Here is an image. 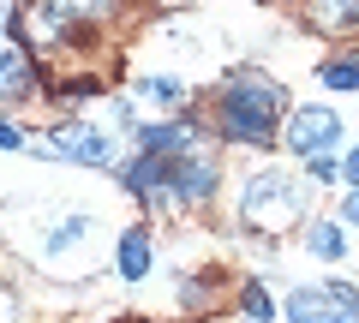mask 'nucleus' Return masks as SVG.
Listing matches in <instances>:
<instances>
[{"instance_id":"obj_1","label":"nucleus","mask_w":359,"mask_h":323,"mask_svg":"<svg viewBox=\"0 0 359 323\" xmlns=\"http://www.w3.org/2000/svg\"><path fill=\"white\" fill-rule=\"evenodd\" d=\"M276 114H282V90L257 72H240L228 78V90H222V132L240 144H269L276 132Z\"/></svg>"},{"instance_id":"obj_2","label":"nucleus","mask_w":359,"mask_h":323,"mask_svg":"<svg viewBox=\"0 0 359 323\" xmlns=\"http://www.w3.org/2000/svg\"><path fill=\"white\" fill-rule=\"evenodd\" d=\"M240 216L252 221V228H264V233H287L299 216H306V186L287 180L282 168H264V174H252V180H245Z\"/></svg>"},{"instance_id":"obj_3","label":"nucleus","mask_w":359,"mask_h":323,"mask_svg":"<svg viewBox=\"0 0 359 323\" xmlns=\"http://www.w3.org/2000/svg\"><path fill=\"white\" fill-rule=\"evenodd\" d=\"M287 323H359V294L341 282L294 287L287 294Z\"/></svg>"},{"instance_id":"obj_4","label":"nucleus","mask_w":359,"mask_h":323,"mask_svg":"<svg viewBox=\"0 0 359 323\" xmlns=\"http://www.w3.org/2000/svg\"><path fill=\"white\" fill-rule=\"evenodd\" d=\"M36 150L60 156V162H90V168H108V162H114V144H108L96 126H78V120H66V126H54L48 138H36Z\"/></svg>"},{"instance_id":"obj_5","label":"nucleus","mask_w":359,"mask_h":323,"mask_svg":"<svg viewBox=\"0 0 359 323\" xmlns=\"http://www.w3.org/2000/svg\"><path fill=\"white\" fill-rule=\"evenodd\" d=\"M210 186H216V162H204V156H162V192L168 204H192V198H210Z\"/></svg>"},{"instance_id":"obj_6","label":"nucleus","mask_w":359,"mask_h":323,"mask_svg":"<svg viewBox=\"0 0 359 323\" xmlns=\"http://www.w3.org/2000/svg\"><path fill=\"white\" fill-rule=\"evenodd\" d=\"M335 138H341V114H330V108H299L287 120V150H299V156L335 150Z\"/></svg>"},{"instance_id":"obj_7","label":"nucleus","mask_w":359,"mask_h":323,"mask_svg":"<svg viewBox=\"0 0 359 323\" xmlns=\"http://www.w3.org/2000/svg\"><path fill=\"white\" fill-rule=\"evenodd\" d=\"M198 132L192 126H144L138 132V150H156V156H174V150H192Z\"/></svg>"},{"instance_id":"obj_8","label":"nucleus","mask_w":359,"mask_h":323,"mask_svg":"<svg viewBox=\"0 0 359 323\" xmlns=\"http://www.w3.org/2000/svg\"><path fill=\"white\" fill-rule=\"evenodd\" d=\"M66 6L60 0H36V13H30V30H36V42H66Z\"/></svg>"},{"instance_id":"obj_9","label":"nucleus","mask_w":359,"mask_h":323,"mask_svg":"<svg viewBox=\"0 0 359 323\" xmlns=\"http://www.w3.org/2000/svg\"><path fill=\"white\" fill-rule=\"evenodd\" d=\"M120 275H126V282H144V275H150V240H144L138 228L120 240Z\"/></svg>"},{"instance_id":"obj_10","label":"nucleus","mask_w":359,"mask_h":323,"mask_svg":"<svg viewBox=\"0 0 359 323\" xmlns=\"http://www.w3.org/2000/svg\"><path fill=\"white\" fill-rule=\"evenodd\" d=\"M30 90V66H25V54H0V102H13V96H25Z\"/></svg>"},{"instance_id":"obj_11","label":"nucleus","mask_w":359,"mask_h":323,"mask_svg":"<svg viewBox=\"0 0 359 323\" xmlns=\"http://www.w3.org/2000/svg\"><path fill=\"white\" fill-rule=\"evenodd\" d=\"M311 258H323V263L347 258V233L335 221H311Z\"/></svg>"},{"instance_id":"obj_12","label":"nucleus","mask_w":359,"mask_h":323,"mask_svg":"<svg viewBox=\"0 0 359 323\" xmlns=\"http://www.w3.org/2000/svg\"><path fill=\"white\" fill-rule=\"evenodd\" d=\"M318 78L330 90H359V54H335L330 66H318Z\"/></svg>"},{"instance_id":"obj_13","label":"nucleus","mask_w":359,"mask_h":323,"mask_svg":"<svg viewBox=\"0 0 359 323\" xmlns=\"http://www.w3.org/2000/svg\"><path fill=\"white\" fill-rule=\"evenodd\" d=\"M84 233H90V216H66L60 228L48 233V258H60L66 246H78V240H84Z\"/></svg>"},{"instance_id":"obj_14","label":"nucleus","mask_w":359,"mask_h":323,"mask_svg":"<svg viewBox=\"0 0 359 323\" xmlns=\"http://www.w3.org/2000/svg\"><path fill=\"white\" fill-rule=\"evenodd\" d=\"M144 96L150 102H180V84L174 78H144Z\"/></svg>"},{"instance_id":"obj_15","label":"nucleus","mask_w":359,"mask_h":323,"mask_svg":"<svg viewBox=\"0 0 359 323\" xmlns=\"http://www.w3.org/2000/svg\"><path fill=\"white\" fill-rule=\"evenodd\" d=\"M269 311H276V305H269V294H264V287H245V317H252V323H264Z\"/></svg>"},{"instance_id":"obj_16","label":"nucleus","mask_w":359,"mask_h":323,"mask_svg":"<svg viewBox=\"0 0 359 323\" xmlns=\"http://www.w3.org/2000/svg\"><path fill=\"white\" fill-rule=\"evenodd\" d=\"M60 6H66L72 18H96V13H108L114 0H60Z\"/></svg>"},{"instance_id":"obj_17","label":"nucleus","mask_w":359,"mask_h":323,"mask_svg":"<svg viewBox=\"0 0 359 323\" xmlns=\"http://www.w3.org/2000/svg\"><path fill=\"white\" fill-rule=\"evenodd\" d=\"M335 168H341V162H335L330 150H318V156H311V180H335Z\"/></svg>"},{"instance_id":"obj_18","label":"nucleus","mask_w":359,"mask_h":323,"mask_svg":"<svg viewBox=\"0 0 359 323\" xmlns=\"http://www.w3.org/2000/svg\"><path fill=\"white\" fill-rule=\"evenodd\" d=\"M341 174H347V180L359 186V150H353V156H347V162H341Z\"/></svg>"},{"instance_id":"obj_19","label":"nucleus","mask_w":359,"mask_h":323,"mask_svg":"<svg viewBox=\"0 0 359 323\" xmlns=\"http://www.w3.org/2000/svg\"><path fill=\"white\" fill-rule=\"evenodd\" d=\"M0 144L13 150V144H18V126H6V120H0Z\"/></svg>"},{"instance_id":"obj_20","label":"nucleus","mask_w":359,"mask_h":323,"mask_svg":"<svg viewBox=\"0 0 359 323\" xmlns=\"http://www.w3.org/2000/svg\"><path fill=\"white\" fill-rule=\"evenodd\" d=\"M347 221H353V228H359V192L347 198Z\"/></svg>"},{"instance_id":"obj_21","label":"nucleus","mask_w":359,"mask_h":323,"mask_svg":"<svg viewBox=\"0 0 359 323\" xmlns=\"http://www.w3.org/2000/svg\"><path fill=\"white\" fill-rule=\"evenodd\" d=\"M0 323H13V299L6 294H0Z\"/></svg>"},{"instance_id":"obj_22","label":"nucleus","mask_w":359,"mask_h":323,"mask_svg":"<svg viewBox=\"0 0 359 323\" xmlns=\"http://www.w3.org/2000/svg\"><path fill=\"white\" fill-rule=\"evenodd\" d=\"M0 18H6V6H0Z\"/></svg>"}]
</instances>
